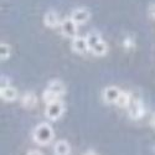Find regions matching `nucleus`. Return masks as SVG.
<instances>
[{
  "mask_svg": "<svg viewBox=\"0 0 155 155\" xmlns=\"http://www.w3.org/2000/svg\"><path fill=\"white\" fill-rule=\"evenodd\" d=\"M54 137H55L54 129H52V127H51L50 124H47V123L38 124L35 128L34 133H32L34 140L36 141L37 144H40V145H47V144H50L51 141H52Z\"/></svg>",
  "mask_w": 155,
  "mask_h": 155,
  "instance_id": "1",
  "label": "nucleus"
},
{
  "mask_svg": "<svg viewBox=\"0 0 155 155\" xmlns=\"http://www.w3.org/2000/svg\"><path fill=\"white\" fill-rule=\"evenodd\" d=\"M64 112V104L62 101H55L52 103L46 106V109H45V115L51 119V120H57L62 117V114Z\"/></svg>",
  "mask_w": 155,
  "mask_h": 155,
  "instance_id": "2",
  "label": "nucleus"
},
{
  "mask_svg": "<svg viewBox=\"0 0 155 155\" xmlns=\"http://www.w3.org/2000/svg\"><path fill=\"white\" fill-rule=\"evenodd\" d=\"M60 28H61V32L66 36V37H76L77 35V30H78V26H77V24L71 19H64L61 25H60Z\"/></svg>",
  "mask_w": 155,
  "mask_h": 155,
  "instance_id": "3",
  "label": "nucleus"
},
{
  "mask_svg": "<svg viewBox=\"0 0 155 155\" xmlns=\"http://www.w3.org/2000/svg\"><path fill=\"white\" fill-rule=\"evenodd\" d=\"M128 108H129V115H130V118H133V119H139L144 115V106L140 99L132 101L130 106Z\"/></svg>",
  "mask_w": 155,
  "mask_h": 155,
  "instance_id": "4",
  "label": "nucleus"
},
{
  "mask_svg": "<svg viewBox=\"0 0 155 155\" xmlns=\"http://www.w3.org/2000/svg\"><path fill=\"white\" fill-rule=\"evenodd\" d=\"M89 18H91V14L89 11L84 8H78V9H74L71 14V19L78 25V24H86Z\"/></svg>",
  "mask_w": 155,
  "mask_h": 155,
  "instance_id": "5",
  "label": "nucleus"
},
{
  "mask_svg": "<svg viewBox=\"0 0 155 155\" xmlns=\"http://www.w3.org/2000/svg\"><path fill=\"white\" fill-rule=\"evenodd\" d=\"M120 92L122 91L118 87H114V86L106 87L104 91H103V99H104L107 103H117Z\"/></svg>",
  "mask_w": 155,
  "mask_h": 155,
  "instance_id": "6",
  "label": "nucleus"
},
{
  "mask_svg": "<svg viewBox=\"0 0 155 155\" xmlns=\"http://www.w3.org/2000/svg\"><path fill=\"white\" fill-rule=\"evenodd\" d=\"M72 48L73 51L78 54H84L89 50L88 44H87V38L83 36H76L72 40Z\"/></svg>",
  "mask_w": 155,
  "mask_h": 155,
  "instance_id": "7",
  "label": "nucleus"
},
{
  "mask_svg": "<svg viewBox=\"0 0 155 155\" xmlns=\"http://www.w3.org/2000/svg\"><path fill=\"white\" fill-rule=\"evenodd\" d=\"M44 22H45V25L47 28H52V29H55V28L58 26V25H61L57 12L54 11V10H50V11L46 12L45 18H44Z\"/></svg>",
  "mask_w": 155,
  "mask_h": 155,
  "instance_id": "8",
  "label": "nucleus"
},
{
  "mask_svg": "<svg viewBox=\"0 0 155 155\" xmlns=\"http://www.w3.org/2000/svg\"><path fill=\"white\" fill-rule=\"evenodd\" d=\"M71 151V147L67 140H58L54 145L55 155H68Z\"/></svg>",
  "mask_w": 155,
  "mask_h": 155,
  "instance_id": "9",
  "label": "nucleus"
},
{
  "mask_svg": "<svg viewBox=\"0 0 155 155\" xmlns=\"http://www.w3.org/2000/svg\"><path fill=\"white\" fill-rule=\"evenodd\" d=\"M0 96H2V98H3L4 101L11 102V101L16 99V97H18V91H16L14 87H11V86L3 87L2 89H0Z\"/></svg>",
  "mask_w": 155,
  "mask_h": 155,
  "instance_id": "10",
  "label": "nucleus"
},
{
  "mask_svg": "<svg viewBox=\"0 0 155 155\" xmlns=\"http://www.w3.org/2000/svg\"><path fill=\"white\" fill-rule=\"evenodd\" d=\"M47 89H50L51 92H54L55 94H57L60 97V96H62L64 93V84L60 80H54V81H51L48 83Z\"/></svg>",
  "mask_w": 155,
  "mask_h": 155,
  "instance_id": "11",
  "label": "nucleus"
},
{
  "mask_svg": "<svg viewBox=\"0 0 155 155\" xmlns=\"http://www.w3.org/2000/svg\"><path fill=\"white\" fill-rule=\"evenodd\" d=\"M21 103L25 108H34L37 103V98L35 96V93L32 92H28L22 96V99H21Z\"/></svg>",
  "mask_w": 155,
  "mask_h": 155,
  "instance_id": "12",
  "label": "nucleus"
},
{
  "mask_svg": "<svg viewBox=\"0 0 155 155\" xmlns=\"http://www.w3.org/2000/svg\"><path fill=\"white\" fill-rule=\"evenodd\" d=\"M91 52L93 54V55H96V56H103V55H106L107 54V51H108V45H107V42L106 41H103V40H101L99 42H97L91 50Z\"/></svg>",
  "mask_w": 155,
  "mask_h": 155,
  "instance_id": "13",
  "label": "nucleus"
},
{
  "mask_svg": "<svg viewBox=\"0 0 155 155\" xmlns=\"http://www.w3.org/2000/svg\"><path fill=\"white\" fill-rule=\"evenodd\" d=\"M130 103H132V97L129 93L122 91L120 94H119V98L117 101V106L120 107V108H128L129 106H130Z\"/></svg>",
  "mask_w": 155,
  "mask_h": 155,
  "instance_id": "14",
  "label": "nucleus"
},
{
  "mask_svg": "<svg viewBox=\"0 0 155 155\" xmlns=\"http://www.w3.org/2000/svg\"><path fill=\"white\" fill-rule=\"evenodd\" d=\"M86 38H87V44H88L89 50H91V48H92L97 42H99V41L102 40L101 35H99L98 32H96V31L88 32V34H87V36H86Z\"/></svg>",
  "mask_w": 155,
  "mask_h": 155,
  "instance_id": "15",
  "label": "nucleus"
},
{
  "mask_svg": "<svg viewBox=\"0 0 155 155\" xmlns=\"http://www.w3.org/2000/svg\"><path fill=\"white\" fill-rule=\"evenodd\" d=\"M42 99H44V102L46 103V104H50V103H52L55 101H58V96L55 94L54 92H51L50 89H46V91L44 92V94H42Z\"/></svg>",
  "mask_w": 155,
  "mask_h": 155,
  "instance_id": "16",
  "label": "nucleus"
},
{
  "mask_svg": "<svg viewBox=\"0 0 155 155\" xmlns=\"http://www.w3.org/2000/svg\"><path fill=\"white\" fill-rule=\"evenodd\" d=\"M10 54H11V48H10L9 45H6V44H2V45H0V57H2V60L9 58Z\"/></svg>",
  "mask_w": 155,
  "mask_h": 155,
  "instance_id": "17",
  "label": "nucleus"
},
{
  "mask_svg": "<svg viewBox=\"0 0 155 155\" xmlns=\"http://www.w3.org/2000/svg\"><path fill=\"white\" fill-rule=\"evenodd\" d=\"M8 86H10V84H9V80L6 78L5 76H3V77H2V88H3V87H8Z\"/></svg>",
  "mask_w": 155,
  "mask_h": 155,
  "instance_id": "18",
  "label": "nucleus"
},
{
  "mask_svg": "<svg viewBox=\"0 0 155 155\" xmlns=\"http://www.w3.org/2000/svg\"><path fill=\"white\" fill-rule=\"evenodd\" d=\"M149 12H150V15H151L153 18H155V4L150 5V8H149Z\"/></svg>",
  "mask_w": 155,
  "mask_h": 155,
  "instance_id": "19",
  "label": "nucleus"
},
{
  "mask_svg": "<svg viewBox=\"0 0 155 155\" xmlns=\"http://www.w3.org/2000/svg\"><path fill=\"white\" fill-rule=\"evenodd\" d=\"M26 155H42V153L38 151V150H30Z\"/></svg>",
  "mask_w": 155,
  "mask_h": 155,
  "instance_id": "20",
  "label": "nucleus"
},
{
  "mask_svg": "<svg viewBox=\"0 0 155 155\" xmlns=\"http://www.w3.org/2000/svg\"><path fill=\"white\" fill-rule=\"evenodd\" d=\"M150 123H151V127L155 129V113L151 115V120H150Z\"/></svg>",
  "mask_w": 155,
  "mask_h": 155,
  "instance_id": "21",
  "label": "nucleus"
},
{
  "mask_svg": "<svg viewBox=\"0 0 155 155\" xmlns=\"http://www.w3.org/2000/svg\"><path fill=\"white\" fill-rule=\"evenodd\" d=\"M84 155H97V154H96L94 151H92V150H89V151H87Z\"/></svg>",
  "mask_w": 155,
  "mask_h": 155,
  "instance_id": "22",
  "label": "nucleus"
}]
</instances>
